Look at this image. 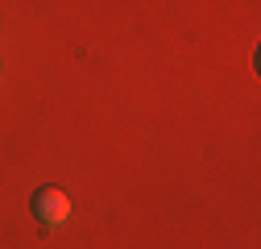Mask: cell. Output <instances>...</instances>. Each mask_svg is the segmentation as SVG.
<instances>
[{
    "label": "cell",
    "instance_id": "obj_1",
    "mask_svg": "<svg viewBox=\"0 0 261 249\" xmlns=\"http://www.w3.org/2000/svg\"><path fill=\"white\" fill-rule=\"evenodd\" d=\"M29 208H34L38 225H46V229L67 225V216H71V200H67V191H58V187H42V191H34Z\"/></svg>",
    "mask_w": 261,
    "mask_h": 249
}]
</instances>
